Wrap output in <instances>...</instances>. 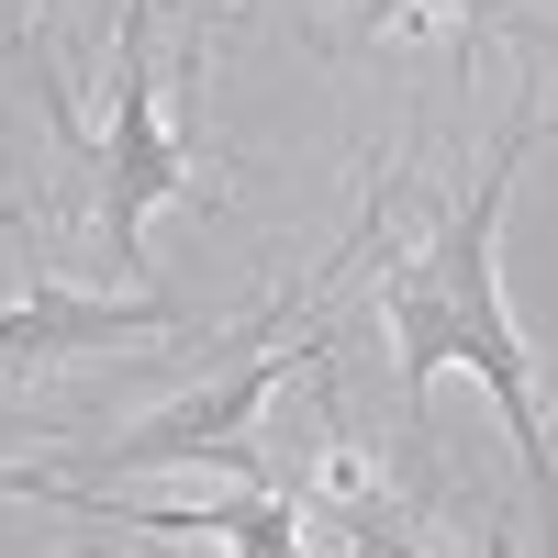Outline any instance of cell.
Wrapping results in <instances>:
<instances>
[{
	"label": "cell",
	"mask_w": 558,
	"mask_h": 558,
	"mask_svg": "<svg viewBox=\"0 0 558 558\" xmlns=\"http://www.w3.org/2000/svg\"><path fill=\"white\" fill-rule=\"evenodd\" d=\"M0 492L23 502H57L78 525H123V536H168V547H235V558H302L313 547V514L302 502H279L268 481H235L223 502H112L68 470H0Z\"/></svg>",
	"instance_id": "2"
},
{
	"label": "cell",
	"mask_w": 558,
	"mask_h": 558,
	"mask_svg": "<svg viewBox=\"0 0 558 558\" xmlns=\"http://www.w3.org/2000/svg\"><path fill=\"white\" fill-rule=\"evenodd\" d=\"M179 324L157 291H123V302H89L68 279H34V291L0 313V368H45V357H78V347H112V336H157Z\"/></svg>",
	"instance_id": "5"
},
{
	"label": "cell",
	"mask_w": 558,
	"mask_h": 558,
	"mask_svg": "<svg viewBox=\"0 0 558 558\" xmlns=\"http://www.w3.org/2000/svg\"><path fill=\"white\" fill-rule=\"evenodd\" d=\"M202 191V146L157 123V34H112V134H101V246L134 268V223Z\"/></svg>",
	"instance_id": "3"
},
{
	"label": "cell",
	"mask_w": 558,
	"mask_h": 558,
	"mask_svg": "<svg viewBox=\"0 0 558 558\" xmlns=\"http://www.w3.org/2000/svg\"><path fill=\"white\" fill-rule=\"evenodd\" d=\"M23 12H34V34H57V0H23Z\"/></svg>",
	"instance_id": "8"
},
{
	"label": "cell",
	"mask_w": 558,
	"mask_h": 558,
	"mask_svg": "<svg viewBox=\"0 0 558 558\" xmlns=\"http://www.w3.org/2000/svg\"><path fill=\"white\" fill-rule=\"evenodd\" d=\"M525 146H536V101L502 123V146H492V168H481L470 213H458L425 257H402V268L380 279V313H391V347H402V402L425 413L447 368H470V380L502 402V436H514V458H525L536 514L558 525V447H547V413H536V368H525V347H514V313H502V257H492Z\"/></svg>",
	"instance_id": "1"
},
{
	"label": "cell",
	"mask_w": 558,
	"mask_h": 558,
	"mask_svg": "<svg viewBox=\"0 0 558 558\" xmlns=\"http://www.w3.org/2000/svg\"><path fill=\"white\" fill-rule=\"evenodd\" d=\"M413 12H447V23H481V0H380V12H368V34H402Z\"/></svg>",
	"instance_id": "6"
},
{
	"label": "cell",
	"mask_w": 558,
	"mask_h": 558,
	"mask_svg": "<svg viewBox=\"0 0 558 558\" xmlns=\"http://www.w3.org/2000/svg\"><path fill=\"white\" fill-rule=\"evenodd\" d=\"M291 368H324V336L302 324L291 347H268V357H246V368H223V380H202L191 402H168V413H146L134 436H101L112 447V470H235V481H268L257 470V447H246V425L268 413V391L291 380Z\"/></svg>",
	"instance_id": "4"
},
{
	"label": "cell",
	"mask_w": 558,
	"mask_h": 558,
	"mask_svg": "<svg viewBox=\"0 0 558 558\" xmlns=\"http://www.w3.org/2000/svg\"><path fill=\"white\" fill-rule=\"evenodd\" d=\"M123 34H157V0H123Z\"/></svg>",
	"instance_id": "7"
}]
</instances>
